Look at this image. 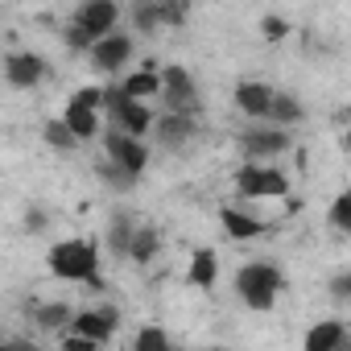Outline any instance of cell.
<instances>
[{
	"instance_id": "1",
	"label": "cell",
	"mask_w": 351,
	"mask_h": 351,
	"mask_svg": "<svg viewBox=\"0 0 351 351\" xmlns=\"http://www.w3.org/2000/svg\"><path fill=\"white\" fill-rule=\"evenodd\" d=\"M50 273L62 277V281H87L91 289H104V277H99V252L91 240H62L50 248L46 256Z\"/></svg>"
},
{
	"instance_id": "2",
	"label": "cell",
	"mask_w": 351,
	"mask_h": 351,
	"mask_svg": "<svg viewBox=\"0 0 351 351\" xmlns=\"http://www.w3.org/2000/svg\"><path fill=\"white\" fill-rule=\"evenodd\" d=\"M281 285H285L281 269L261 265V261H256V265H244V269L236 273V293H240V302L252 306V310H273Z\"/></svg>"
},
{
	"instance_id": "3",
	"label": "cell",
	"mask_w": 351,
	"mask_h": 351,
	"mask_svg": "<svg viewBox=\"0 0 351 351\" xmlns=\"http://www.w3.org/2000/svg\"><path fill=\"white\" fill-rule=\"evenodd\" d=\"M236 191H240L244 199H281V195L289 191V182H285L281 169L248 161V165H240V173H236Z\"/></svg>"
},
{
	"instance_id": "4",
	"label": "cell",
	"mask_w": 351,
	"mask_h": 351,
	"mask_svg": "<svg viewBox=\"0 0 351 351\" xmlns=\"http://www.w3.org/2000/svg\"><path fill=\"white\" fill-rule=\"evenodd\" d=\"M157 75H161V99L169 104V112L199 116V87H195V75H191V71L165 66V71H157Z\"/></svg>"
},
{
	"instance_id": "5",
	"label": "cell",
	"mask_w": 351,
	"mask_h": 351,
	"mask_svg": "<svg viewBox=\"0 0 351 351\" xmlns=\"http://www.w3.org/2000/svg\"><path fill=\"white\" fill-rule=\"evenodd\" d=\"M104 149H108V161H116V165H124L128 173H145V165H149V149H145V141L141 136H128L124 128H108V136H104Z\"/></svg>"
},
{
	"instance_id": "6",
	"label": "cell",
	"mask_w": 351,
	"mask_h": 351,
	"mask_svg": "<svg viewBox=\"0 0 351 351\" xmlns=\"http://www.w3.org/2000/svg\"><path fill=\"white\" fill-rule=\"evenodd\" d=\"M153 141L161 145V149H182L186 141H195V132H199V124H195V116H186V112H165V116H153Z\"/></svg>"
},
{
	"instance_id": "7",
	"label": "cell",
	"mask_w": 351,
	"mask_h": 351,
	"mask_svg": "<svg viewBox=\"0 0 351 351\" xmlns=\"http://www.w3.org/2000/svg\"><path fill=\"white\" fill-rule=\"evenodd\" d=\"M91 54V62H95V71H104V75H112V71H120L128 58H132V38L128 34H104V38H95V46L87 50Z\"/></svg>"
},
{
	"instance_id": "8",
	"label": "cell",
	"mask_w": 351,
	"mask_h": 351,
	"mask_svg": "<svg viewBox=\"0 0 351 351\" xmlns=\"http://www.w3.org/2000/svg\"><path fill=\"white\" fill-rule=\"evenodd\" d=\"M71 21H75V25H83L87 34L104 38V34H112V29H116L120 9H116V0H83V5L75 9V17H71Z\"/></svg>"
},
{
	"instance_id": "9",
	"label": "cell",
	"mask_w": 351,
	"mask_h": 351,
	"mask_svg": "<svg viewBox=\"0 0 351 351\" xmlns=\"http://www.w3.org/2000/svg\"><path fill=\"white\" fill-rule=\"evenodd\" d=\"M5 79H9L13 87H21V91H29V87H38V83L46 79V62H42L38 54H25V50L5 54Z\"/></svg>"
},
{
	"instance_id": "10",
	"label": "cell",
	"mask_w": 351,
	"mask_h": 351,
	"mask_svg": "<svg viewBox=\"0 0 351 351\" xmlns=\"http://www.w3.org/2000/svg\"><path fill=\"white\" fill-rule=\"evenodd\" d=\"M240 149L248 153V161L273 157V153H285V149H289V132H285V128H248V132L240 136Z\"/></svg>"
},
{
	"instance_id": "11",
	"label": "cell",
	"mask_w": 351,
	"mask_h": 351,
	"mask_svg": "<svg viewBox=\"0 0 351 351\" xmlns=\"http://www.w3.org/2000/svg\"><path fill=\"white\" fill-rule=\"evenodd\" d=\"M116 318H120V310H112V306H104V310H83L79 318H71V330H79V335H87V339H95V343H112Z\"/></svg>"
},
{
	"instance_id": "12",
	"label": "cell",
	"mask_w": 351,
	"mask_h": 351,
	"mask_svg": "<svg viewBox=\"0 0 351 351\" xmlns=\"http://www.w3.org/2000/svg\"><path fill=\"white\" fill-rule=\"evenodd\" d=\"M112 124L124 128L128 136H145V132L153 128V108H145V99H124V104L116 108Z\"/></svg>"
},
{
	"instance_id": "13",
	"label": "cell",
	"mask_w": 351,
	"mask_h": 351,
	"mask_svg": "<svg viewBox=\"0 0 351 351\" xmlns=\"http://www.w3.org/2000/svg\"><path fill=\"white\" fill-rule=\"evenodd\" d=\"M62 120H66V128H71L79 141H91V136L99 132V108H91V104H83V99H75V95H71Z\"/></svg>"
},
{
	"instance_id": "14",
	"label": "cell",
	"mask_w": 351,
	"mask_h": 351,
	"mask_svg": "<svg viewBox=\"0 0 351 351\" xmlns=\"http://www.w3.org/2000/svg\"><path fill=\"white\" fill-rule=\"evenodd\" d=\"M269 99H273V87H269V83H240V87H236V108H240L248 120H265Z\"/></svg>"
},
{
	"instance_id": "15",
	"label": "cell",
	"mask_w": 351,
	"mask_h": 351,
	"mask_svg": "<svg viewBox=\"0 0 351 351\" xmlns=\"http://www.w3.org/2000/svg\"><path fill=\"white\" fill-rule=\"evenodd\" d=\"M186 281L199 285V289H211V285L219 281V256H215L211 248H195L191 269H186Z\"/></svg>"
},
{
	"instance_id": "16",
	"label": "cell",
	"mask_w": 351,
	"mask_h": 351,
	"mask_svg": "<svg viewBox=\"0 0 351 351\" xmlns=\"http://www.w3.org/2000/svg\"><path fill=\"white\" fill-rule=\"evenodd\" d=\"M219 223H223V232H228L232 240H256V236L265 232L261 219H252V215H244V211H236V207H223V211H219Z\"/></svg>"
},
{
	"instance_id": "17",
	"label": "cell",
	"mask_w": 351,
	"mask_h": 351,
	"mask_svg": "<svg viewBox=\"0 0 351 351\" xmlns=\"http://www.w3.org/2000/svg\"><path fill=\"white\" fill-rule=\"evenodd\" d=\"M157 252H161V232H157V228H132L128 256H132L136 265H153Z\"/></svg>"
},
{
	"instance_id": "18",
	"label": "cell",
	"mask_w": 351,
	"mask_h": 351,
	"mask_svg": "<svg viewBox=\"0 0 351 351\" xmlns=\"http://www.w3.org/2000/svg\"><path fill=\"white\" fill-rule=\"evenodd\" d=\"M347 343V326L343 322H318L306 335V351H339Z\"/></svg>"
},
{
	"instance_id": "19",
	"label": "cell",
	"mask_w": 351,
	"mask_h": 351,
	"mask_svg": "<svg viewBox=\"0 0 351 351\" xmlns=\"http://www.w3.org/2000/svg\"><path fill=\"white\" fill-rule=\"evenodd\" d=\"M120 87H124V95H128V99H149V95H161V75H157L153 66H145V71L128 75Z\"/></svg>"
},
{
	"instance_id": "20",
	"label": "cell",
	"mask_w": 351,
	"mask_h": 351,
	"mask_svg": "<svg viewBox=\"0 0 351 351\" xmlns=\"http://www.w3.org/2000/svg\"><path fill=\"white\" fill-rule=\"evenodd\" d=\"M42 141L50 145V149H58V153H71L75 145H83L71 128H66V120L58 116V120H46V128H42Z\"/></svg>"
},
{
	"instance_id": "21",
	"label": "cell",
	"mask_w": 351,
	"mask_h": 351,
	"mask_svg": "<svg viewBox=\"0 0 351 351\" xmlns=\"http://www.w3.org/2000/svg\"><path fill=\"white\" fill-rule=\"evenodd\" d=\"M269 120H281V124H298L306 112H302V104L293 99V95H277L273 91V99H269V112H265Z\"/></svg>"
},
{
	"instance_id": "22",
	"label": "cell",
	"mask_w": 351,
	"mask_h": 351,
	"mask_svg": "<svg viewBox=\"0 0 351 351\" xmlns=\"http://www.w3.org/2000/svg\"><path fill=\"white\" fill-rule=\"evenodd\" d=\"M132 219L128 215H116L112 219V228H108V248L116 252V256H128V240H132Z\"/></svg>"
},
{
	"instance_id": "23",
	"label": "cell",
	"mask_w": 351,
	"mask_h": 351,
	"mask_svg": "<svg viewBox=\"0 0 351 351\" xmlns=\"http://www.w3.org/2000/svg\"><path fill=\"white\" fill-rule=\"evenodd\" d=\"M128 17H132V25H136L141 34H153V29L161 25V21H157V5H153V0H132V13H128Z\"/></svg>"
},
{
	"instance_id": "24",
	"label": "cell",
	"mask_w": 351,
	"mask_h": 351,
	"mask_svg": "<svg viewBox=\"0 0 351 351\" xmlns=\"http://www.w3.org/2000/svg\"><path fill=\"white\" fill-rule=\"evenodd\" d=\"M157 5V21L161 25H186V0H153Z\"/></svg>"
},
{
	"instance_id": "25",
	"label": "cell",
	"mask_w": 351,
	"mask_h": 351,
	"mask_svg": "<svg viewBox=\"0 0 351 351\" xmlns=\"http://www.w3.org/2000/svg\"><path fill=\"white\" fill-rule=\"evenodd\" d=\"M132 347H136V351H165V347H169V335H165L161 326H141L136 339H132Z\"/></svg>"
},
{
	"instance_id": "26",
	"label": "cell",
	"mask_w": 351,
	"mask_h": 351,
	"mask_svg": "<svg viewBox=\"0 0 351 351\" xmlns=\"http://www.w3.org/2000/svg\"><path fill=\"white\" fill-rule=\"evenodd\" d=\"M66 322H71V306H62V302H54V306H38V326L54 330V326H66Z\"/></svg>"
},
{
	"instance_id": "27",
	"label": "cell",
	"mask_w": 351,
	"mask_h": 351,
	"mask_svg": "<svg viewBox=\"0 0 351 351\" xmlns=\"http://www.w3.org/2000/svg\"><path fill=\"white\" fill-rule=\"evenodd\" d=\"M62 42H66L71 50H79V54H87V50L95 46V34H87L83 25H75V21H71V25L62 29Z\"/></svg>"
},
{
	"instance_id": "28",
	"label": "cell",
	"mask_w": 351,
	"mask_h": 351,
	"mask_svg": "<svg viewBox=\"0 0 351 351\" xmlns=\"http://www.w3.org/2000/svg\"><path fill=\"white\" fill-rule=\"evenodd\" d=\"M330 228L335 232H351V195H339L330 203Z\"/></svg>"
},
{
	"instance_id": "29",
	"label": "cell",
	"mask_w": 351,
	"mask_h": 351,
	"mask_svg": "<svg viewBox=\"0 0 351 351\" xmlns=\"http://www.w3.org/2000/svg\"><path fill=\"white\" fill-rule=\"evenodd\" d=\"M104 178H108L116 191H132L136 173H128V169H124V165H116V161H104Z\"/></svg>"
},
{
	"instance_id": "30",
	"label": "cell",
	"mask_w": 351,
	"mask_h": 351,
	"mask_svg": "<svg viewBox=\"0 0 351 351\" xmlns=\"http://www.w3.org/2000/svg\"><path fill=\"white\" fill-rule=\"evenodd\" d=\"M261 34H265L269 42H281V38L289 34V21H281V17H265V21H261Z\"/></svg>"
},
{
	"instance_id": "31",
	"label": "cell",
	"mask_w": 351,
	"mask_h": 351,
	"mask_svg": "<svg viewBox=\"0 0 351 351\" xmlns=\"http://www.w3.org/2000/svg\"><path fill=\"white\" fill-rule=\"evenodd\" d=\"M62 347H66V351H95L99 343L87 339V335H79V330H71V335H62Z\"/></svg>"
},
{
	"instance_id": "32",
	"label": "cell",
	"mask_w": 351,
	"mask_h": 351,
	"mask_svg": "<svg viewBox=\"0 0 351 351\" xmlns=\"http://www.w3.org/2000/svg\"><path fill=\"white\" fill-rule=\"evenodd\" d=\"M99 95H104V87H83V91H75V99H83V104H91V108H99Z\"/></svg>"
},
{
	"instance_id": "33",
	"label": "cell",
	"mask_w": 351,
	"mask_h": 351,
	"mask_svg": "<svg viewBox=\"0 0 351 351\" xmlns=\"http://www.w3.org/2000/svg\"><path fill=\"white\" fill-rule=\"evenodd\" d=\"M330 293H335L339 302H343V298H351V277H347V273H339V277H335V289H330Z\"/></svg>"
},
{
	"instance_id": "34",
	"label": "cell",
	"mask_w": 351,
	"mask_h": 351,
	"mask_svg": "<svg viewBox=\"0 0 351 351\" xmlns=\"http://www.w3.org/2000/svg\"><path fill=\"white\" fill-rule=\"evenodd\" d=\"M42 223H46L42 211H29V223H25V228H29V232H42Z\"/></svg>"
}]
</instances>
